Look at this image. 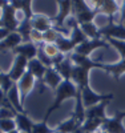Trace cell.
<instances>
[{
    "mask_svg": "<svg viewBox=\"0 0 125 133\" xmlns=\"http://www.w3.org/2000/svg\"><path fill=\"white\" fill-rule=\"evenodd\" d=\"M61 33L63 32L60 29H57L56 27L51 28L49 31L44 32V43H47V44H56V41H57V39L60 37Z\"/></svg>",
    "mask_w": 125,
    "mask_h": 133,
    "instance_id": "cell-30",
    "label": "cell"
},
{
    "mask_svg": "<svg viewBox=\"0 0 125 133\" xmlns=\"http://www.w3.org/2000/svg\"><path fill=\"white\" fill-rule=\"evenodd\" d=\"M72 15L78 25H81L87 23H93L97 12L88 4V2L77 0V2H72Z\"/></svg>",
    "mask_w": 125,
    "mask_h": 133,
    "instance_id": "cell-2",
    "label": "cell"
},
{
    "mask_svg": "<svg viewBox=\"0 0 125 133\" xmlns=\"http://www.w3.org/2000/svg\"><path fill=\"white\" fill-rule=\"evenodd\" d=\"M16 12L17 11L15 9V7L11 4V2L2 9V16H0V20L3 23V28L8 29L9 32H16L20 21L16 17Z\"/></svg>",
    "mask_w": 125,
    "mask_h": 133,
    "instance_id": "cell-4",
    "label": "cell"
},
{
    "mask_svg": "<svg viewBox=\"0 0 125 133\" xmlns=\"http://www.w3.org/2000/svg\"><path fill=\"white\" fill-rule=\"evenodd\" d=\"M9 33H11V32H9L8 29H5V28H0V41H3V40L9 35Z\"/></svg>",
    "mask_w": 125,
    "mask_h": 133,
    "instance_id": "cell-37",
    "label": "cell"
},
{
    "mask_svg": "<svg viewBox=\"0 0 125 133\" xmlns=\"http://www.w3.org/2000/svg\"><path fill=\"white\" fill-rule=\"evenodd\" d=\"M64 81V79L61 77V75L56 71L55 68H48L44 76V84L49 87L53 92L57 91V88L61 85V83Z\"/></svg>",
    "mask_w": 125,
    "mask_h": 133,
    "instance_id": "cell-17",
    "label": "cell"
},
{
    "mask_svg": "<svg viewBox=\"0 0 125 133\" xmlns=\"http://www.w3.org/2000/svg\"><path fill=\"white\" fill-rule=\"evenodd\" d=\"M81 31L84 32V35L88 37V40H95V39H101L100 36V28L95 23H87L80 25Z\"/></svg>",
    "mask_w": 125,
    "mask_h": 133,
    "instance_id": "cell-28",
    "label": "cell"
},
{
    "mask_svg": "<svg viewBox=\"0 0 125 133\" xmlns=\"http://www.w3.org/2000/svg\"><path fill=\"white\" fill-rule=\"evenodd\" d=\"M21 133H25V132H21Z\"/></svg>",
    "mask_w": 125,
    "mask_h": 133,
    "instance_id": "cell-49",
    "label": "cell"
},
{
    "mask_svg": "<svg viewBox=\"0 0 125 133\" xmlns=\"http://www.w3.org/2000/svg\"><path fill=\"white\" fill-rule=\"evenodd\" d=\"M7 98H8V101L12 104V107L17 110V112H21V113L25 112L24 105L21 104V100H20V93H19V89H17V84H15L9 89V92L7 93Z\"/></svg>",
    "mask_w": 125,
    "mask_h": 133,
    "instance_id": "cell-23",
    "label": "cell"
},
{
    "mask_svg": "<svg viewBox=\"0 0 125 133\" xmlns=\"http://www.w3.org/2000/svg\"><path fill=\"white\" fill-rule=\"evenodd\" d=\"M80 91H81V98H83V104H84L85 109L93 107V105H97L100 103H104V101H112L113 97H115L113 93H108V95L97 93L90 88V85L84 87Z\"/></svg>",
    "mask_w": 125,
    "mask_h": 133,
    "instance_id": "cell-3",
    "label": "cell"
},
{
    "mask_svg": "<svg viewBox=\"0 0 125 133\" xmlns=\"http://www.w3.org/2000/svg\"><path fill=\"white\" fill-rule=\"evenodd\" d=\"M47 69H48V68H47V66H45L37 57L28 61V72H31V73L33 75V77L40 81V85H41V87H44V76H45V72H47Z\"/></svg>",
    "mask_w": 125,
    "mask_h": 133,
    "instance_id": "cell-15",
    "label": "cell"
},
{
    "mask_svg": "<svg viewBox=\"0 0 125 133\" xmlns=\"http://www.w3.org/2000/svg\"><path fill=\"white\" fill-rule=\"evenodd\" d=\"M37 59L47 66V68H53V64H52V59L51 57H48L47 55L44 53V51H43V48L39 45V53H37Z\"/></svg>",
    "mask_w": 125,
    "mask_h": 133,
    "instance_id": "cell-35",
    "label": "cell"
},
{
    "mask_svg": "<svg viewBox=\"0 0 125 133\" xmlns=\"http://www.w3.org/2000/svg\"><path fill=\"white\" fill-rule=\"evenodd\" d=\"M15 121H16V127H17V129H19L20 132H25V133H31V132H32L33 121L28 117L27 112H24V113L16 112Z\"/></svg>",
    "mask_w": 125,
    "mask_h": 133,
    "instance_id": "cell-20",
    "label": "cell"
},
{
    "mask_svg": "<svg viewBox=\"0 0 125 133\" xmlns=\"http://www.w3.org/2000/svg\"><path fill=\"white\" fill-rule=\"evenodd\" d=\"M109 45H112L117 51V53L121 56V59H125V40H116V39H105Z\"/></svg>",
    "mask_w": 125,
    "mask_h": 133,
    "instance_id": "cell-31",
    "label": "cell"
},
{
    "mask_svg": "<svg viewBox=\"0 0 125 133\" xmlns=\"http://www.w3.org/2000/svg\"><path fill=\"white\" fill-rule=\"evenodd\" d=\"M57 7H59V12L52 20L55 23V27L59 29L67 23L69 15H72V2L71 0H65V2L60 0V2H57Z\"/></svg>",
    "mask_w": 125,
    "mask_h": 133,
    "instance_id": "cell-10",
    "label": "cell"
},
{
    "mask_svg": "<svg viewBox=\"0 0 125 133\" xmlns=\"http://www.w3.org/2000/svg\"><path fill=\"white\" fill-rule=\"evenodd\" d=\"M56 45H57L59 51L61 53H64V55H71L76 49V44L71 40V37H65L63 33L57 39V41H56Z\"/></svg>",
    "mask_w": 125,
    "mask_h": 133,
    "instance_id": "cell-24",
    "label": "cell"
},
{
    "mask_svg": "<svg viewBox=\"0 0 125 133\" xmlns=\"http://www.w3.org/2000/svg\"><path fill=\"white\" fill-rule=\"evenodd\" d=\"M92 3L93 9L97 14H103L109 17V21H113V16L119 14L120 7L119 3L115 0H98V2H89Z\"/></svg>",
    "mask_w": 125,
    "mask_h": 133,
    "instance_id": "cell-5",
    "label": "cell"
},
{
    "mask_svg": "<svg viewBox=\"0 0 125 133\" xmlns=\"http://www.w3.org/2000/svg\"><path fill=\"white\" fill-rule=\"evenodd\" d=\"M98 133H108V132H104V130H101V129H100V132H98Z\"/></svg>",
    "mask_w": 125,
    "mask_h": 133,
    "instance_id": "cell-45",
    "label": "cell"
},
{
    "mask_svg": "<svg viewBox=\"0 0 125 133\" xmlns=\"http://www.w3.org/2000/svg\"><path fill=\"white\" fill-rule=\"evenodd\" d=\"M100 36L105 39L125 40V27L122 24H116L115 21H108V24L100 28Z\"/></svg>",
    "mask_w": 125,
    "mask_h": 133,
    "instance_id": "cell-7",
    "label": "cell"
},
{
    "mask_svg": "<svg viewBox=\"0 0 125 133\" xmlns=\"http://www.w3.org/2000/svg\"><path fill=\"white\" fill-rule=\"evenodd\" d=\"M120 24H122V25H124V27H125V20H124V21H122V23H120Z\"/></svg>",
    "mask_w": 125,
    "mask_h": 133,
    "instance_id": "cell-46",
    "label": "cell"
},
{
    "mask_svg": "<svg viewBox=\"0 0 125 133\" xmlns=\"http://www.w3.org/2000/svg\"><path fill=\"white\" fill-rule=\"evenodd\" d=\"M104 72L110 73L113 76V79L116 81H119L120 77L125 73V59H121L120 61H117L115 64H105Z\"/></svg>",
    "mask_w": 125,
    "mask_h": 133,
    "instance_id": "cell-22",
    "label": "cell"
},
{
    "mask_svg": "<svg viewBox=\"0 0 125 133\" xmlns=\"http://www.w3.org/2000/svg\"><path fill=\"white\" fill-rule=\"evenodd\" d=\"M0 133H3V132H2V129H0Z\"/></svg>",
    "mask_w": 125,
    "mask_h": 133,
    "instance_id": "cell-48",
    "label": "cell"
},
{
    "mask_svg": "<svg viewBox=\"0 0 125 133\" xmlns=\"http://www.w3.org/2000/svg\"><path fill=\"white\" fill-rule=\"evenodd\" d=\"M69 57H71V61H72L73 65L81 66V68H84V69H88V71H92V69H95V68L101 69V71L105 69V64L98 63V61H95V60H92L90 57L83 56V55H78V53H76V52L71 53Z\"/></svg>",
    "mask_w": 125,
    "mask_h": 133,
    "instance_id": "cell-8",
    "label": "cell"
},
{
    "mask_svg": "<svg viewBox=\"0 0 125 133\" xmlns=\"http://www.w3.org/2000/svg\"><path fill=\"white\" fill-rule=\"evenodd\" d=\"M21 43H24V41H23V37L19 33L17 32H11L3 41H0V51H7V49L14 51Z\"/></svg>",
    "mask_w": 125,
    "mask_h": 133,
    "instance_id": "cell-19",
    "label": "cell"
},
{
    "mask_svg": "<svg viewBox=\"0 0 125 133\" xmlns=\"http://www.w3.org/2000/svg\"><path fill=\"white\" fill-rule=\"evenodd\" d=\"M32 29H33V28H32L31 20L23 19V20L20 21V24H19L16 32L23 37V41L27 43V41H31V32H32Z\"/></svg>",
    "mask_w": 125,
    "mask_h": 133,
    "instance_id": "cell-27",
    "label": "cell"
},
{
    "mask_svg": "<svg viewBox=\"0 0 125 133\" xmlns=\"http://www.w3.org/2000/svg\"><path fill=\"white\" fill-rule=\"evenodd\" d=\"M0 28H3V23H2V20H0Z\"/></svg>",
    "mask_w": 125,
    "mask_h": 133,
    "instance_id": "cell-44",
    "label": "cell"
},
{
    "mask_svg": "<svg viewBox=\"0 0 125 133\" xmlns=\"http://www.w3.org/2000/svg\"><path fill=\"white\" fill-rule=\"evenodd\" d=\"M101 130L108 132V133H125V127L122 124V118H120L117 115L113 117H107L104 120Z\"/></svg>",
    "mask_w": 125,
    "mask_h": 133,
    "instance_id": "cell-14",
    "label": "cell"
},
{
    "mask_svg": "<svg viewBox=\"0 0 125 133\" xmlns=\"http://www.w3.org/2000/svg\"><path fill=\"white\" fill-rule=\"evenodd\" d=\"M40 47L43 48L44 53L47 55L48 57H51V59H53L55 56H57V55L60 53V51H59V48H57V45H56V44H47V43H43Z\"/></svg>",
    "mask_w": 125,
    "mask_h": 133,
    "instance_id": "cell-32",
    "label": "cell"
},
{
    "mask_svg": "<svg viewBox=\"0 0 125 133\" xmlns=\"http://www.w3.org/2000/svg\"><path fill=\"white\" fill-rule=\"evenodd\" d=\"M89 72L90 71L84 69V68H81V66L73 65L71 81L77 87V89H83L84 87L89 85Z\"/></svg>",
    "mask_w": 125,
    "mask_h": 133,
    "instance_id": "cell-13",
    "label": "cell"
},
{
    "mask_svg": "<svg viewBox=\"0 0 125 133\" xmlns=\"http://www.w3.org/2000/svg\"><path fill=\"white\" fill-rule=\"evenodd\" d=\"M27 71H28V60L24 56L17 55V56H15L14 63H12V66H11V69L7 73L9 75V77L12 79L14 83H17L21 77L24 76V73Z\"/></svg>",
    "mask_w": 125,
    "mask_h": 133,
    "instance_id": "cell-9",
    "label": "cell"
},
{
    "mask_svg": "<svg viewBox=\"0 0 125 133\" xmlns=\"http://www.w3.org/2000/svg\"><path fill=\"white\" fill-rule=\"evenodd\" d=\"M9 2H7V0H0V9H3Z\"/></svg>",
    "mask_w": 125,
    "mask_h": 133,
    "instance_id": "cell-41",
    "label": "cell"
},
{
    "mask_svg": "<svg viewBox=\"0 0 125 133\" xmlns=\"http://www.w3.org/2000/svg\"><path fill=\"white\" fill-rule=\"evenodd\" d=\"M115 115H117L120 118H122V120H124V118H125V110H119V112H116Z\"/></svg>",
    "mask_w": 125,
    "mask_h": 133,
    "instance_id": "cell-40",
    "label": "cell"
},
{
    "mask_svg": "<svg viewBox=\"0 0 125 133\" xmlns=\"http://www.w3.org/2000/svg\"><path fill=\"white\" fill-rule=\"evenodd\" d=\"M11 4L15 7L16 11H21V12L24 14V17L23 19L31 20L35 16V14H33V11H32V2H29V0H12Z\"/></svg>",
    "mask_w": 125,
    "mask_h": 133,
    "instance_id": "cell-21",
    "label": "cell"
},
{
    "mask_svg": "<svg viewBox=\"0 0 125 133\" xmlns=\"http://www.w3.org/2000/svg\"><path fill=\"white\" fill-rule=\"evenodd\" d=\"M81 125L76 121V118L73 116H71L69 118H67L55 128L56 132H60V133H73L77 128H80Z\"/></svg>",
    "mask_w": 125,
    "mask_h": 133,
    "instance_id": "cell-25",
    "label": "cell"
},
{
    "mask_svg": "<svg viewBox=\"0 0 125 133\" xmlns=\"http://www.w3.org/2000/svg\"><path fill=\"white\" fill-rule=\"evenodd\" d=\"M109 47V43L105 39H95V40H87L83 44L77 45L75 52L78 55H83V56H90L96 49L100 48H108Z\"/></svg>",
    "mask_w": 125,
    "mask_h": 133,
    "instance_id": "cell-6",
    "label": "cell"
},
{
    "mask_svg": "<svg viewBox=\"0 0 125 133\" xmlns=\"http://www.w3.org/2000/svg\"><path fill=\"white\" fill-rule=\"evenodd\" d=\"M55 129H51L48 127V118H43L39 123H33L32 132L31 133H53Z\"/></svg>",
    "mask_w": 125,
    "mask_h": 133,
    "instance_id": "cell-29",
    "label": "cell"
},
{
    "mask_svg": "<svg viewBox=\"0 0 125 133\" xmlns=\"http://www.w3.org/2000/svg\"><path fill=\"white\" fill-rule=\"evenodd\" d=\"M77 87L71 81V80H64L61 83V85L57 88V91L55 92V100H53V103L49 105L48 110H47V113H45V118H49V116L55 112V110H57L63 103L65 101V100H69V98H76L77 96Z\"/></svg>",
    "mask_w": 125,
    "mask_h": 133,
    "instance_id": "cell-1",
    "label": "cell"
},
{
    "mask_svg": "<svg viewBox=\"0 0 125 133\" xmlns=\"http://www.w3.org/2000/svg\"><path fill=\"white\" fill-rule=\"evenodd\" d=\"M0 129L3 133H9L15 129H17L16 127V121L15 118H9V120H0Z\"/></svg>",
    "mask_w": 125,
    "mask_h": 133,
    "instance_id": "cell-34",
    "label": "cell"
},
{
    "mask_svg": "<svg viewBox=\"0 0 125 133\" xmlns=\"http://www.w3.org/2000/svg\"><path fill=\"white\" fill-rule=\"evenodd\" d=\"M15 84H16V83L12 81V79L9 77L8 73L2 72V85H0V89H3V92H4L5 95L9 92V89H11V88H12Z\"/></svg>",
    "mask_w": 125,
    "mask_h": 133,
    "instance_id": "cell-33",
    "label": "cell"
},
{
    "mask_svg": "<svg viewBox=\"0 0 125 133\" xmlns=\"http://www.w3.org/2000/svg\"><path fill=\"white\" fill-rule=\"evenodd\" d=\"M31 23H32L33 29H37V31H40L43 33L55 27L52 19H49L45 15H40V14H35V16L31 19Z\"/></svg>",
    "mask_w": 125,
    "mask_h": 133,
    "instance_id": "cell-16",
    "label": "cell"
},
{
    "mask_svg": "<svg viewBox=\"0 0 125 133\" xmlns=\"http://www.w3.org/2000/svg\"><path fill=\"white\" fill-rule=\"evenodd\" d=\"M35 77L31 72H25L24 76L21 77V79L16 83L17 84V89H19V93H20V100H21V104L24 105V100L25 97L31 93V91L33 89V87H35Z\"/></svg>",
    "mask_w": 125,
    "mask_h": 133,
    "instance_id": "cell-11",
    "label": "cell"
},
{
    "mask_svg": "<svg viewBox=\"0 0 125 133\" xmlns=\"http://www.w3.org/2000/svg\"><path fill=\"white\" fill-rule=\"evenodd\" d=\"M16 116V110H12L5 107H0V120H9V118H15Z\"/></svg>",
    "mask_w": 125,
    "mask_h": 133,
    "instance_id": "cell-36",
    "label": "cell"
},
{
    "mask_svg": "<svg viewBox=\"0 0 125 133\" xmlns=\"http://www.w3.org/2000/svg\"><path fill=\"white\" fill-rule=\"evenodd\" d=\"M12 52H14L15 56L20 55V56H24V57L29 61V60H33V59H36V57H37L39 45H36V44H35V43H32V41L21 43L20 45L16 47Z\"/></svg>",
    "mask_w": 125,
    "mask_h": 133,
    "instance_id": "cell-12",
    "label": "cell"
},
{
    "mask_svg": "<svg viewBox=\"0 0 125 133\" xmlns=\"http://www.w3.org/2000/svg\"><path fill=\"white\" fill-rule=\"evenodd\" d=\"M0 85H2V71H0Z\"/></svg>",
    "mask_w": 125,
    "mask_h": 133,
    "instance_id": "cell-43",
    "label": "cell"
},
{
    "mask_svg": "<svg viewBox=\"0 0 125 133\" xmlns=\"http://www.w3.org/2000/svg\"><path fill=\"white\" fill-rule=\"evenodd\" d=\"M125 20V2H122V7H121V17H120V23Z\"/></svg>",
    "mask_w": 125,
    "mask_h": 133,
    "instance_id": "cell-38",
    "label": "cell"
},
{
    "mask_svg": "<svg viewBox=\"0 0 125 133\" xmlns=\"http://www.w3.org/2000/svg\"><path fill=\"white\" fill-rule=\"evenodd\" d=\"M53 133H60V132H56V130H55V132H53Z\"/></svg>",
    "mask_w": 125,
    "mask_h": 133,
    "instance_id": "cell-47",
    "label": "cell"
},
{
    "mask_svg": "<svg viewBox=\"0 0 125 133\" xmlns=\"http://www.w3.org/2000/svg\"><path fill=\"white\" fill-rule=\"evenodd\" d=\"M55 69L61 75V77H63L64 80H71L72 71H73V64H72V61H71L69 55L65 57V60H64L61 64H59L57 66H55Z\"/></svg>",
    "mask_w": 125,
    "mask_h": 133,
    "instance_id": "cell-26",
    "label": "cell"
},
{
    "mask_svg": "<svg viewBox=\"0 0 125 133\" xmlns=\"http://www.w3.org/2000/svg\"><path fill=\"white\" fill-rule=\"evenodd\" d=\"M9 133H21L19 129H15V130H12V132H9Z\"/></svg>",
    "mask_w": 125,
    "mask_h": 133,
    "instance_id": "cell-42",
    "label": "cell"
},
{
    "mask_svg": "<svg viewBox=\"0 0 125 133\" xmlns=\"http://www.w3.org/2000/svg\"><path fill=\"white\" fill-rule=\"evenodd\" d=\"M110 101H104V103H100L97 105H93L90 108L85 109V118L90 120V118H107V107Z\"/></svg>",
    "mask_w": 125,
    "mask_h": 133,
    "instance_id": "cell-18",
    "label": "cell"
},
{
    "mask_svg": "<svg viewBox=\"0 0 125 133\" xmlns=\"http://www.w3.org/2000/svg\"><path fill=\"white\" fill-rule=\"evenodd\" d=\"M5 98H7V95L3 92V89H0V107L3 105V103H4Z\"/></svg>",
    "mask_w": 125,
    "mask_h": 133,
    "instance_id": "cell-39",
    "label": "cell"
}]
</instances>
